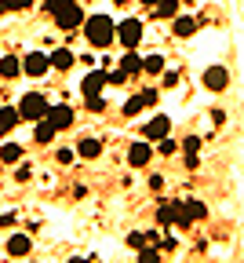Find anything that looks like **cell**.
<instances>
[{"label":"cell","mask_w":244,"mask_h":263,"mask_svg":"<svg viewBox=\"0 0 244 263\" xmlns=\"http://www.w3.org/2000/svg\"><path fill=\"white\" fill-rule=\"evenodd\" d=\"M138 4H150V8H157V0H138Z\"/></svg>","instance_id":"cell-32"},{"label":"cell","mask_w":244,"mask_h":263,"mask_svg":"<svg viewBox=\"0 0 244 263\" xmlns=\"http://www.w3.org/2000/svg\"><path fill=\"white\" fill-rule=\"evenodd\" d=\"M48 121H51V124L62 132V128H69V124H73V110H69L66 103H55V106L48 110Z\"/></svg>","instance_id":"cell-9"},{"label":"cell","mask_w":244,"mask_h":263,"mask_svg":"<svg viewBox=\"0 0 244 263\" xmlns=\"http://www.w3.org/2000/svg\"><path fill=\"white\" fill-rule=\"evenodd\" d=\"M73 62H77L73 51H66V48H55V51H51V66H55V70H69Z\"/></svg>","instance_id":"cell-15"},{"label":"cell","mask_w":244,"mask_h":263,"mask_svg":"<svg viewBox=\"0 0 244 263\" xmlns=\"http://www.w3.org/2000/svg\"><path fill=\"white\" fill-rule=\"evenodd\" d=\"M143 70L146 73H164V55H146L143 59Z\"/></svg>","instance_id":"cell-23"},{"label":"cell","mask_w":244,"mask_h":263,"mask_svg":"<svg viewBox=\"0 0 244 263\" xmlns=\"http://www.w3.org/2000/svg\"><path fill=\"white\" fill-rule=\"evenodd\" d=\"M77 154H80V157H98V154H102V143H98V139H80Z\"/></svg>","instance_id":"cell-21"},{"label":"cell","mask_w":244,"mask_h":263,"mask_svg":"<svg viewBox=\"0 0 244 263\" xmlns=\"http://www.w3.org/2000/svg\"><path fill=\"white\" fill-rule=\"evenodd\" d=\"M120 70H124L128 77H131V73H143V59H138L135 51H128V55L120 59Z\"/></svg>","instance_id":"cell-18"},{"label":"cell","mask_w":244,"mask_h":263,"mask_svg":"<svg viewBox=\"0 0 244 263\" xmlns=\"http://www.w3.org/2000/svg\"><path fill=\"white\" fill-rule=\"evenodd\" d=\"M48 66H51V55H44V51H29V55L22 59V73H26V77H44Z\"/></svg>","instance_id":"cell-5"},{"label":"cell","mask_w":244,"mask_h":263,"mask_svg":"<svg viewBox=\"0 0 244 263\" xmlns=\"http://www.w3.org/2000/svg\"><path fill=\"white\" fill-rule=\"evenodd\" d=\"M138 263H160V252L157 249H138Z\"/></svg>","instance_id":"cell-26"},{"label":"cell","mask_w":244,"mask_h":263,"mask_svg":"<svg viewBox=\"0 0 244 263\" xmlns=\"http://www.w3.org/2000/svg\"><path fill=\"white\" fill-rule=\"evenodd\" d=\"M182 4H193V0H182Z\"/></svg>","instance_id":"cell-35"},{"label":"cell","mask_w":244,"mask_h":263,"mask_svg":"<svg viewBox=\"0 0 244 263\" xmlns=\"http://www.w3.org/2000/svg\"><path fill=\"white\" fill-rule=\"evenodd\" d=\"M150 157H153V150H150L146 143H135V146L128 150V164H131V168H143Z\"/></svg>","instance_id":"cell-13"},{"label":"cell","mask_w":244,"mask_h":263,"mask_svg":"<svg viewBox=\"0 0 244 263\" xmlns=\"http://www.w3.org/2000/svg\"><path fill=\"white\" fill-rule=\"evenodd\" d=\"M128 245H131V249H143V245H146V234H128Z\"/></svg>","instance_id":"cell-30"},{"label":"cell","mask_w":244,"mask_h":263,"mask_svg":"<svg viewBox=\"0 0 244 263\" xmlns=\"http://www.w3.org/2000/svg\"><path fill=\"white\" fill-rule=\"evenodd\" d=\"M230 84V73L222 70V66H212V70H204V88H212V91H222Z\"/></svg>","instance_id":"cell-10"},{"label":"cell","mask_w":244,"mask_h":263,"mask_svg":"<svg viewBox=\"0 0 244 263\" xmlns=\"http://www.w3.org/2000/svg\"><path fill=\"white\" fill-rule=\"evenodd\" d=\"M168 128H171V121H168L164 114H157V117L143 128V136H146V139H168Z\"/></svg>","instance_id":"cell-11"},{"label":"cell","mask_w":244,"mask_h":263,"mask_svg":"<svg viewBox=\"0 0 244 263\" xmlns=\"http://www.w3.org/2000/svg\"><path fill=\"white\" fill-rule=\"evenodd\" d=\"M124 81H128V73L120 70V66H117L113 73H106V84H124Z\"/></svg>","instance_id":"cell-28"},{"label":"cell","mask_w":244,"mask_h":263,"mask_svg":"<svg viewBox=\"0 0 244 263\" xmlns=\"http://www.w3.org/2000/svg\"><path fill=\"white\" fill-rule=\"evenodd\" d=\"M22 73V59H15V55H4V59H0V77H18Z\"/></svg>","instance_id":"cell-14"},{"label":"cell","mask_w":244,"mask_h":263,"mask_svg":"<svg viewBox=\"0 0 244 263\" xmlns=\"http://www.w3.org/2000/svg\"><path fill=\"white\" fill-rule=\"evenodd\" d=\"M33 4V0H0V8H4V11H26Z\"/></svg>","instance_id":"cell-24"},{"label":"cell","mask_w":244,"mask_h":263,"mask_svg":"<svg viewBox=\"0 0 244 263\" xmlns=\"http://www.w3.org/2000/svg\"><path fill=\"white\" fill-rule=\"evenodd\" d=\"M175 84H179V73H175V70L164 73V88H175Z\"/></svg>","instance_id":"cell-31"},{"label":"cell","mask_w":244,"mask_h":263,"mask_svg":"<svg viewBox=\"0 0 244 263\" xmlns=\"http://www.w3.org/2000/svg\"><path fill=\"white\" fill-rule=\"evenodd\" d=\"M0 136H8V132H4V124H0Z\"/></svg>","instance_id":"cell-34"},{"label":"cell","mask_w":244,"mask_h":263,"mask_svg":"<svg viewBox=\"0 0 244 263\" xmlns=\"http://www.w3.org/2000/svg\"><path fill=\"white\" fill-rule=\"evenodd\" d=\"M102 84H106V70H98V73H84V81H80V91H84V99H98Z\"/></svg>","instance_id":"cell-8"},{"label":"cell","mask_w":244,"mask_h":263,"mask_svg":"<svg viewBox=\"0 0 244 263\" xmlns=\"http://www.w3.org/2000/svg\"><path fill=\"white\" fill-rule=\"evenodd\" d=\"M55 132H58V128H55V124L44 117V121L37 124V132H33V136H37V143H51V139H55Z\"/></svg>","instance_id":"cell-19"},{"label":"cell","mask_w":244,"mask_h":263,"mask_svg":"<svg viewBox=\"0 0 244 263\" xmlns=\"http://www.w3.org/2000/svg\"><path fill=\"white\" fill-rule=\"evenodd\" d=\"M88 110H91V114H102V110H106V103H102V95H98V99H88Z\"/></svg>","instance_id":"cell-29"},{"label":"cell","mask_w":244,"mask_h":263,"mask_svg":"<svg viewBox=\"0 0 244 263\" xmlns=\"http://www.w3.org/2000/svg\"><path fill=\"white\" fill-rule=\"evenodd\" d=\"M150 106H157V91L153 88H143V91H135L128 103H124V117H135V114H143Z\"/></svg>","instance_id":"cell-3"},{"label":"cell","mask_w":244,"mask_h":263,"mask_svg":"<svg viewBox=\"0 0 244 263\" xmlns=\"http://www.w3.org/2000/svg\"><path fill=\"white\" fill-rule=\"evenodd\" d=\"M171 33H175V37H193V33H197V18L193 15H175V18H171Z\"/></svg>","instance_id":"cell-12"},{"label":"cell","mask_w":244,"mask_h":263,"mask_svg":"<svg viewBox=\"0 0 244 263\" xmlns=\"http://www.w3.org/2000/svg\"><path fill=\"white\" fill-rule=\"evenodd\" d=\"M84 37H88V44H95V48H110L113 37H117V26H113L110 15H88V18H84Z\"/></svg>","instance_id":"cell-1"},{"label":"cell","mask_w":244,"mask_h":263,"mask_svg":"<svg viewBox=\"0 0 244 263\" xmlns=\"http://www.w3.org/2000/svg\"><path fill=\"white\" fill-rule=\"evenodd\" d=\"M182 209H186V227H190V223H197V219H204V216H208V209H204V205H200V201H186V205H182Z\"/></svg>","instance_id":"cell-20"},{"label":"cell","mask_w":244,"mask_h":263,"mask_svg":"<svg viewBox=\"0 0 244 263\" xmlns=\"http://www.w3.org/2000/svg\"><path fill=\"white\" fill-rule=\"evenodd\" d=\"M48 110H51V106H48V99L37 95V91H29V95L18 99V114H22V121H44Z\"/></svg>","instance_id":"cell-2"},{"label":"cell","mask_w":244,"mask_h":263,"mask_svg":"<svg viewBox=\"0 0 244 263\" xmlns=\"http://www.w3.org/2000/svg\"><path fill=\"white\" fill-rule=\"evenodd\" d=\"M55 26H58V29H77V26H84V11H80L77 4H69V8H62V11L55 15Z\"/></svg>","instance_id":"cell-7"},{"label":"cell","mask_w":244,"mask_h":263,"mask_svg":"<svg viewBox=\"0 0 244 263\" xmlns=\"http://www.w3.org/2000/svg\"><path fill=\"white\" fill-rule=\"evenodd\" d=\"M117 41H120L128 51H135V44L143 41V22H138V18H124V22L117 26Z\"/></svg>","instance_id":"cell-4"},{"label":"cell","mask_w":244,"mask_h":263,"mask_svg":"<svg viewBox=\"0 0 244 263\" xmlns=\"http://www.w3.org/2000/svg\"><path fill=\"white\" fill-rule=\"evenodd\" d=\"M18 110H11V106H0V124H4V132H11L15 124H18Z\"/></svg>","instance_id":"cell-22"},{"label":"cell","mask_w":244,"mask_h":263,"mask_svg":"<svg viewBox=\"0 0 244 263\" xmlns=\"http://www.w3.org/2000/svg\"><path fill=\"white\" fill-rule=\"evenodd\" d=\"M69 263H88V259H80V256H77V259H69Z\"/></svg>","instance_id":"cell-33"},{"label":"cell","mask_w":244,"mask_h":263,"mask_svg":"<svg viewBox=\"0 0 244 263\" xmlns=\"http://www.w3.org/2000/svg\"><path fill=\"white\" fill-rule=\"evenodd\" d=\"M18 157H22V150H18L15 143H8L4 150H0V161H18Z\"/></svg>","instance_id":"cell-27"},{"label":"cell","mask_w":244,"mask_h":263,"mask_svg":"<svg viewBox=\"0 0 244 263\" xmlns=\"http://www.w3.org/2000/svg\"><path fill=\"white\" fill-rule=\"evenodd\" d=\"M157 223H160V227H171V223H179V227H186V209H182L179 201H171V205L164 201V205L157 209Z\"/></svg>","instance_id":"cell-6"},{"label":"cell","mask_w":244,"mask_h":263,"mask_svg":"<svg viewBox=\"0 0 244 263\" xmlns=\"http://www.w3.org/2000/svg\"><path fill=\"white\" fill-rule=\"evenodd\" d=\"M182 0H157V18H175Z\"/></svg>","instance_id":"cell-17"},{"label":"cell","mask_w":244,"mask_h":263,"mask_svg":"<svg viewBox=\"0 0 244 263\" xmlns=\"http://www.w3.org/2000/svg\"><path fill=\"white\" fill-rule=\"evenodd\" d=\"M29 249H33V241H29L26 234H15V238L8 241V252H11V256H26Z\"/></svg>","instance_id":"cell-16"},{"label":"cell","mask_w":244,"mask_h":263,"mask_svg":"<svg viewBox=\"0 0 244 263\" xmlns=\"http://www.w3.org/2000/svg\"><path fill=\"white\" fill-rule=\"evenodd\" d=\"M69 4H73V0H44V11H48V15H58V11L69 8Z\"/></svg>","instance_id":"cell-25"}]
</instances>
